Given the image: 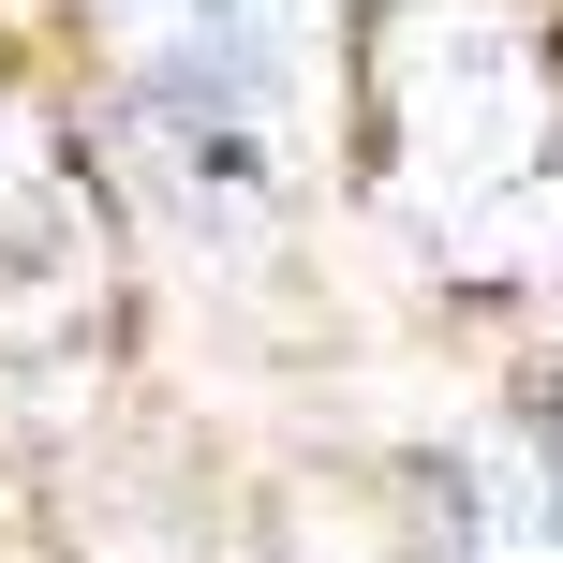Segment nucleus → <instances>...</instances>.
Listing matches in <instances>:
<instances>
[{"instance_id":"obj_1","label":"nucleus","mask_w":563,"mask_h":563,"mask_svg":"<svg viewBox=\"0 0 563 563\" xmlns=\"http://www.w3.org/2000/svg\"><path fill=\"white\" fill-rule=\"evenodd\" d=\"M356 164L416 253L505 267L563 208V45L534 0H386L356 59Z\"/></svg>"},{"instance_id":"obj_2","label":"nucleus","mask_w":563,"mask_h":563,"mask_svg":"<svg viewBox=\"0 0 563 563\" xmlns=\"http://www.w3.org/2000/svg\"><path fill=\"white\" fill-rule=\"evenodd\" d=\"M311 0H104L119 134L194 238H253L282 208V89Z\"/></svg>"},{"instance_id":"obj_3","label":"nucleus","mask_w":563,"mask_h":563,"mask_svg":"<svg viewBox=\"0 0 563 563\" xmlns=\"http://www.w3.org/2000/svg\"><path fill=\"white\" fill-rule=\"evenodd\" d=\"M104 311V238H89V178L30 104H0V356H45Z\"/></svg>"},{"instance_id":"obj_4","label":"nucleus","mask_w":563,"mask_h":563,"mask_svg":"<svg viewBox=\"0 0 563 563\" xmlns=\"http://www.w3.org/2000/svg\"><path fill=\"white\" fill-rule=\"evenodd\" d=\"M430 549L445 563H563V416H489L430 460Z\"/></svg>"}]
</instances>
